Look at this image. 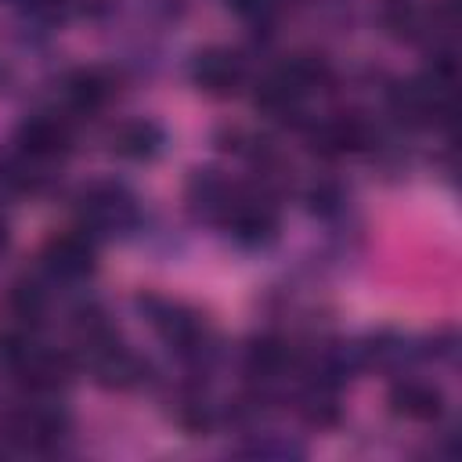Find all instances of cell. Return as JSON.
Listing matches in <instances>:
<instances>
[{"mask_svg":"<svg viewBox=\"0 0 462 462\" xmlns=\"http://www.w3.org/2000/svg\"><path fill=\"white\" fill-rule=\"evenodd\" d=\"M137 310L144 314V321L155 328V336L191 368H206L217 357V336L209 328V321L191 310L180 300H166L155 292L137 296Z\"/></svg>","mask_w":462,"mask_h":462,"instance_id":"cell-1","label":"cell"},{"mask_svg":"<svg viewBox=\"0 0 462 462\" xmlns=\"http://www.w3.org/2000/svg\"><path fill=\"white\" fill-rule=\"evenodd\" d=\"M213 419H217V408L209 404L206 393H180V397H177V422H180L184 430L202 433V430L213 426Z\"/></svg>","mask_w":462,"mask_h":462,"instance_id":"cell-17","label":"cell"},{"mask_svg":"<svg viewBox=\"0 0 462 462\" xmlns=\"http://www.w3.org/2000/svg\"><path fill=\"white\" fill-rule=\"evenodd\" d=\"M238 188L220 173V170H209V166H199L191 170L188 184H184V199H188V209L206 220V224H220L224 213L231 209Z\"/></svg>","mask_w":462,"mask_h":462,"instance_id":"cell-9","label":"cell"},{"mask_svg":"<svg viewBox=\"0 0 462 462\" xmlns=\"http://www.w3.org/2000/svg\"><path fill=\"white\" fill-rule=\"evenodd\" d=\"M162 144H166V134L155 119H123L108 134L112 155H119L126 162H152L162 152Z\"/></svg>","mask_w":462,"mask_h":462,"instance_id":"cell-11","label":"cell"},{"mask_svg":"<svg viewBox=\"0 0 462 462\" xmlns=\"http://www.w3.org/2000/svg\"><path fill=\"white\" fill-rule=\"evenodd\" d=\"M242 455H249V458H282V462H289V458H300L303 455V444H292L289 437H282V433H256L249 444H242L238 448Z\"/></svg>","mask_w":462,"mask_h":462,"instance_id":"cell-18","label":"cell"},{"mask_svg":"<svg viewBox=\"0 0 462 462\" xmlns=\"http://www.w3.org/2000/svg\"><path fill=\"white\" fill-rule=\"evenodd\" d=\"M307 209H310L314 217H321V220H332V217H339V213L346 209V195H343L339 184L321 180V184H314V188L307 191Z\"/></svg>","mask_w":462,"mask_h":462,"instance_id":"cell-20","label":"cell"},{"mask_svg":"<svg viewBox=\"0 0 462 462\" xmlns=\"http://www.w3.org/2000/svg\"><path fill=\"white\" fill-rule=\"evenodd\" d=\"M72 433L69 415L51 404V397H29L25 404H14L0 415V440L18 451H58Z\"/></svg>","mask_w":462,"mask_h":462,"instance_id":"cell-3","label":"cell"},{"mask_svg":"<svg viewBox=\"0 0 462 462\" xmlns=\"http://www.w3.org/2000/svg\"><path fill=\"white\" fill-rule=\"evenodd\" d=\"M40 267L47 274V282L54 285H79L94 274L97 267V253H94V238L87 231H69V235H54L43 253H40Z\"/></svg>","mask_w":462,"mask_h":462,"instance_id":"cell-6","label":"cell"},{"mask_svg":"<svg viewBox=\"0 0 462 462\" xmlns=\"http://www.w3.org/2000/svg\"><path fill=\"white\" fill-rule=\"evenodd\" d=\"M379 11H383V25L397 36H411L422 25V14H419L415 0H383Z\"/></svg>","mask_w":462,"mask_h":462,"instance_id":"cell-19","label":"cell"},{"mask_svg":"<svg viewBox=\"0 0 462 462\" xmlns=\"http://www.w3.org/2000/svg\"><path fill=\"white\" fill-rule=\"evenodd\" d=\"M14 148L25 152L36 162H47V166L61 162L69 155V148H72V123H69V116H61V112H36V116L22 119V126L14 134Z\"/></svg>","mask_w":462,"mask_h":462,"instance_id":"cell-7","label":"cell"},{"mask_svg":"<svg viewBox=\"0 0 462 462\" xmlns=\"http://www.w3.org/2000/svg\"><path fill=\"white\" fill-rule=\"evenodd\" d=\"M7 242H11V224H7V217L0 213V253L7 249Z\"/></svg>","mask_w":462,"mask_h":462,"instance_id":"cell-22","label":"cell"},{"mask_svg":"<svg viewBox=\"0 0 462 462\" xmlns=\"http://www.w3.org/2000/svg\"><path fill=\"white\" fill-rule=\"evenodd\" d=\"M242 368L253 383H260V390H267L292 368V350L278 336H253L242 350Z\"/></svg>","mask_w":462,"mask_h":462,"instance_id":"cell-13","label":"cell"},{"mask_svg":"<svg viewBox=\"0 0 462 462\" xmlns=\"http://www.w3.org/2000/svg\"><path fill=\"white\" fill-rule=\"evenodd\" d=\"M112 94H116V83L101 69H76L61 79V101H65V112H72V116L105 108L112 101Z\"/></svg>","mask_w":462,"mask_h":462,"instance_id":"cell-12","label":"cell"},{"mask_svg":"<svg viewBox=\"0 0 462 462\" xmlns=\"http://www.w3.org/2000/svg\"><path fill=\"white\" fill-rule=\"evenodd\" d=\"M76 217H79V231H87L90 238H123L137 231L141 206L126 184L90 180L76 195Z\"/></svg>","mask_w":462,"mask_h":462,"instance_id":"cell-2","label":"cell"},{"mask_svg":"<svg viewBox=\"0 0 462 462\" xmlns=\"http://www.w3.org/2000/svg\"><path fill=\"white\" fill-rule=\"evenodd\" d=\"M242 18H249V22H256V25H267L271 22V14H274V7H278V0H227Z\"/></svg>","mask_w":462,"mask_h":462,"instance_id":"cell-21","label":"cell"},{"mask_svg":"<svg viewBox=\"0 0 462 462\" xmlns=\"http://www.w3.org/2000/svg\"><path fill=\"white\" fill-rule=\"evenodd\" d=\"M386 401H390V411L397 415V419H408V422H437L440 415H444V408H448V401H444V390L437 386V383H430V379H397L393 386H390V393H386Z\"/></svg>","mask_w":462,"mask_h":462,"instance_id":"cell-10","label":"cell"},{"mask_svg":"<svg viewBox=\"0 0 462 462\" xmlns=\"http://www.w3.org/2000/svg\"><path fill=\"white\" fill-rule=\"evenodd\" d=\"M220 227L242 249H263L278 235V209H274V202H271L267 191H245V188H238V195H235L231 209L224 213Z\"/></svg>","mask_w":462,"mask_h":462,"instance_id":"cell-4","label":"cell"},{"mask_svg":"<svg viewBox=\"0 0 462 462\" xmlns=\"http://www.w3.org/2000/svg\"><path fill=\"white\" fill-rule=\"evenodd\" d=\"M51 166L47 162H36L29 159L25 152L11 148L4 159H0V188L11 191V195H36L51 184Z\"/></svg>","mask_w":462,"mask_h":462,"instance_id":"cell-14","label":"cell"},{"mask_svg":"<svg viewBox=\"0 0 462 462\" xmlns=\"http://www.w3.org/2000/svg\"><path fill=\"white\" fill-rule=\"evenodd\" d=\"M191 83L202 90V94H213V97H231L245 87V58L231 47H202L195 58H191V69H188Z\"/></svg>","mask_w":462,"mask_h":462,"instance_id":"cell-8","label":"cell"},{"mask_svg":"<svg viewBox=\"0 0 462 462\" xmlns=\"http://www.w3.org/2000/svg\"><path fill=\"white\" fill-rule=\"evenodd\" d=\"M79 357L90 365L94 379H97L101 386H108V390H134V386H141V383L148 379V372H152L148 361H144L141 354H134L116 332L105 336V339H97V343H90V346H83Z\"/></svg>","mask_w":462,"mask_h":462,"instance_id":"cell-5","label":"cell"},{"mask_svg":"<svg viewBox=\"0 0 462 462\" xmlns=\"http://www.w3.org/2000/svg\"><path fill=\"white\" fill-rule=\"evenodd\" d=\"M296 411H300L303 422H310L318 430L321 426H332L339 419V386L307 375V383H303V390L296 397Z\"/></svg>","mask_w":462,"mask_h":462,"instance_id":"cell-15","label":"cell"},{"mask_svg":"<svg viewBox=\"0 0 462 462\" xmlns=\"http://www.w3.org/2000/svg\"><path fill=\"white\" fill-rule=\"evenodd\" d=\"M7 303H11V314H14L18 321L36 325V321L47 314L51 296H47V285H43V282H36V278H18V282L11 285Z\"/></svg>","mask_w":462,"mask_h":462,"instance_id":"cell-16","label":"cell"}]
</instances>
